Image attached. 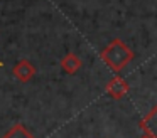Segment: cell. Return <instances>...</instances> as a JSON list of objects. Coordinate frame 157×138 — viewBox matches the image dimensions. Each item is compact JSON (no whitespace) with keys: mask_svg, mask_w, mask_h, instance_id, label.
Here are the masks:
<instances>
[{"mask_svg":"<svg viewBox=\"0 0 157 138\" xmlns=\"http://www.w3.org/2000/svg\"><path fill=\"white\" fill-rule=\"evenodd\" d=\"M101 61L115 73H120L130 61L133 59V52L123 40L113 39L105 49L100 52Z\"/></svg>","mask_w":157,"mask_h":138,"instance_id":"1","label":"cell"},{"mask_svg":"<svg viewBox=\"0 0 157 138\" xmlns=\"http://www.w3.org/2000/svg\"><path fill=\"white\" fill-rule=\"evenodd\" d=\"M12 74H14V77L17 81H21V83H29V81L36 76V67L31 61L21 59V61L15 62L14 67H12Z\"/></svg>","mask_w":157,"mask_h":138,"instance_id":"2","label":"cell"},{"mask_svg":"<svg viewBox=\"0 0 157 138\" xmlns=\"http://www.w3.org/2000/svg\"><path fill=\"white\" fill-rule=\"evenodd\" d=\"M105 91L110 98H113V99H122V98L128 93V83H127L123 77L115 76L108 81V84L105 86Z\"/></svg>","mask_w":157,"mask_h":138,"instance_id":"3","label":"cell"},{"mask_svg":"<svg viewBox=\"0 0 157 138\" xmlns=\"http://www.w3.org/2000/svg\"><path fill=\"white\" fill-rule=\"evenodd\" d=\"M83 66V61L79 56H76L75 52H68L61 59V69L68 74H76Z\"/></svg>","mask_w":157,"mask_h":138,"instance_id":"4","label":"cell"},{"mask_svg":"<svg viewBox=\"0 0 157 138\" xmlns=\"http://www.w3.org/2000/svg\"><path fill=\"white\" fill-rule=\"evenodd\" d=\"M140 128L145 131V135L157 138V106H154L149 111V114L140 121Z\"/></svg>","mask_w":157,"mask_h":138,"instance_id":"5","label":"cell"},{"mask_svg":"<svg viewBox=\"0 0 157 138\" xmlns=\"http://www.w3.org/2000/svg\"><path fill=\"white\" fill-rule=\"evenodd\" d=\"M4 138H34V136H32V135L29 133L22 125H15V126L12 128V130L9 131Z\"/></svg>","mask_w":157,"mask_h":138,"instance_id":"6","label":"cell"},{"mask_svg":"<svg viewBox=\"0 0 157 138\" xmlns=\"http://www.w3.org/2000/svg\"><path fill=\"white\" fill-rule=\"evenodd\" d=\"M142 138H152V136H149V135H144V136Z\"/></svg>","mask_w":157,"mask_h":138,"instance_id":"7","label":"cell"},{"mask_svg":"<svg viewBox=\"0 0 157 138\" xmlns=\"http://www.w3.org/2000/svg\"><path fill=\"white\" fill-rule=\"evenodd\" d=\"M2 66H4V62H0V67H2Z\"/></svg>","mask_w":157,"mask_h":138,"instance_id":"8","label":"cell"}]
</instances>
